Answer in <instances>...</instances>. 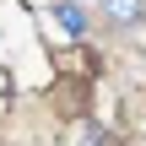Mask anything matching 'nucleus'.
I'll return each instance as SVG.
<instances>
[{
    "instance_id": "obj_1",
    "label": "nucleus",
    "mask_w": 146,
    "mask_h": 146,
    "mask_svg": "<svg viewBox=\"0 0 146 146\" xmlns=\"http://www.w3.org/2000/svg\"><path fill=\"white\" fill-rule=\"evenodd\" d=\"M108 27H141L146 22V0H103Z\"/></svg>"
},
{
    "instance_id": "obj_2",
    "label": "nucleus",
    "mask_w": 146,
    "mask_h": 146,
    "mask_svg": "<svg viewBox=\"0 0 146 146\" xmlns=\"http://www.w3.org/2000/svg\"><path fill=\"white\" fill-rule=\"evenodd\" d=\"M49 11H54V22H60L70 38H81V33H87V5H81V0H54Z\"/></svg>"
}]
</instances>
